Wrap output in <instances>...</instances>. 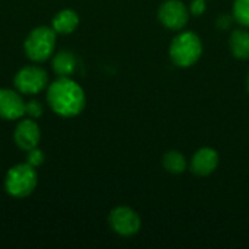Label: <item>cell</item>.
Wrapping results in <instances>:
<instances>
[{
	"instance_id": "cell-1",
	"label": "cell",
	"mask_w": 249,
	"mask_h": 249,
	"mask_svg": "<svg viewBox=\"0 0 249 249\" xmlns=\"http://www.w3.org/2000/svg\"><path fill=\"white\" fill-rule=\"evenodd\" d=\"M47 102L57 115L71 118L85 109L86 95L82 86L70 76H58L47 88Z\"/></svg>"
},
{
	"instance_id": "cell-2",
	"label": "cell",
	"mask_w": 249,
	"mask_h": 249,
	"mask_svg": "<svg viewBox=\"0 0 249 249\" xmlns=\"http://www.w3.org/2000/svg\"><path fill=\"white\" fill-rule=\"evenodd\" d=\"M203 55L201 38L193 31H179L169 45L171 61L181 69L194 66Z\"/></svg>"
},
{
	"instance_id": "cell-3",
	"label": "cell",
	"mask_w": 249,
	"mask_h": 249,
	"mask_svg": "<svg viewBox=\"0 0 249 249\" xmlns=\"http://www.w3.org/2000/svg\"><path fill=\"white\" fill-rule=\"evenodd\" d=\"M36 168L26 162L12 166L4 177V191L15 198H25L31 196L36 188Z\"/></svg>"
},
{
	"instance_id": "cell-4",
	"label": "cell",
	"mask_w": 249,
	"mask_h": 249,
	"mask_svg": "<svg viewBox=\"0 0 249 249\" xmlns=\"http://www.w3.org/2000/svg\"><path fill=\"white\" fill-rule=\"evenodd\" d=\"M57 44V32L50 26H38L29 32L23 42L26 57L34 63H42L48 60Z\"/></svg>"
},
{
	"instance_id": "cell-5",
	"label": "cell",
	"mask_w": 249,
	"mask_h": 249,
	"mask_svg": "<svg viewBox=\"0 0 249 249\" xmlns=\"http://www.w3.org/2000/svg\"><path fill=\"white\" fill-rule=\"evenodd\" d=\"M13 83L23 95H36L48 88V74L39 66H25L15 74Z\"/></svg>"
},
{
	"instance_id": "cell-6",
	"label": "cell",
	"mask_w": 249,
	"mask_h": 249,
	"mask_svg": "<svg viewBox=\"0 0 249 249\" xmlns=\"http://www.w3.org/2000/svg\"><path fill=\"white\" fill-rule=\"evenodd\" d=\"M109 228L120 236L130 238L139 233L142 228V219L136 210L128 206H118L109 212Z\"/></svg>"
},
{
	"instance_id": "cell-7",
	"label": "cell",
	"mask_w": 249,
	"mask_h": 249,
	"mask_svg": "<svg viewBox=\"0 0 249 249\" xmlns=\"http://www.w3.org/2000/svg\"><path fill=\"white\" fill-rule=\"evenodd\" d=\"M190 9L181 0H165L158 9L159 22L169 31H182L190 20Z\"/></svg>"
},
{
	"instance_id": "cell-8",
	"label": "cell",
	"mask_w": 249,
	"mask_h": 249,
	"mask_svg": "<svg viewBox=\"0 0 249 249\" xmlns=\"http://www.w3.org/2000/svg\"><path fill=\"white\" fill-rule=\"evenodd\" d=\"M219 160L220 158L217 150H214L213 147H201L193 155L188 168L196 177L204 178L210 177L217 169Z\"/></svg>"
},
{
	"instance_id": "cell-9",
	"label": "cell",
	"mask_w": 249,
	"mask_h": 249,
	"mask_svg": "<svg viewBox=\"0 0 249 249\" xmlns=\"http://www.w3.org/2000/svg\"><path fill=\"white\" fill-rule=\"evenodd\" d=\"M15 143L19 149L28 152L34 147H38L41 140V130L39 125L34 118H25L18 123L15 133H13Z\"/></svg>"
},
{
	"instance_id": "cell-10",
	"label": "cell",
	"mask_w": 249,
	"mask_h": 249,
	"mask_svg": "<svg viewBox=\"0 0 249 249\" xmlns=\"http://www.w3.org/2000/svg\"><path fill=\"white\" fill-rule=\"evenodd\" d=\"M25 115V101L20 92L12 89H0V118L3 120H20Z\"/></svg>"
},
{
	"instance_id": "cell-11",
	"label": "cell",
	"mask_w": 249,
	"mask_h": 249,
	"mask_svg": "<svg viewBox=\"0 0 249 249\" xmlns=\"http://www.w3.org/2000/svg\"><path fill=\"white\" fill-rule=\"evenodd\" d=\"M79 22H80V18H79L77 12H74L73 9H63L58 13H55V16L53 18L51 28L57 34L67 35L77 29Z\"/></svg>"
},
{
	"instance_id": "cell-12",
	"label": "cell",
	"mask_w": 249,
	"mask_h": 249,
	"mask_svg": "<svg viewBox=\"0 0 249 249\" xmlns=\"http://www.w3.org/2000/svg\"><path fill=\"white\" fill-rule=\"evenodd\" d=\"M229 50L231 54L236 60H248L249 58V31L242 28H236L231 32L229 36Z\"/></svg>"
},
{
	"instance_id": "cell-13",
	"label": "cell",
	"mask_w": 249,
	"mask_h": 249,
	"mask_svg": "<svg viewBox=\"0 0 249 249\" xmlns=\"http://www.w3.org/2000/svg\"><path fill=\"white\" fill-rule=\"evenodd\" d=\"M53 70L58 76H71L77 69V58L70 51H60L53 58Z\"/></svg>"
},
{
	"instance_id": "cell-14",
	"label": "cell",
	"mask_w": 249,
	"mask_h": 249,
	"mask_svg": "<svg viewBox=\"0 0 249 249\" xmlns=\"http://www.w3.org/2000/svg\"><path fill=\"white\" fill-rule=\"evenodd\" d=\"M162 166L166 172L172 175H181L188 169V162L184 153L179 150H168L162 156Z\"/></svg>"
},
{
	"instance_id": "cell-15",
	"label": "cell",
	"mask_w": 249,
	"mask_h": 249,
	"mask_svg": "<svg viewBox=\"0 0 249 249\" xmlns=\"http://www.w3.org/2000/svg\"><path fill=\"white\" fill-rule=\"evenodd\" d=\"M232 15L235 22L244 28H249V0H235L232 6Z\"/></svg>"
},
{
	"instance_id": "cell-16",
	"label": "cell",
	"mask_w": 249,
	"mask_h": 249,
	"mask_svg": "<svg viewBox=\"0 0 249 249\" xmlns=\"http://www.w3.org/2000/svg\"><path fill=\"white\" fill-rule=\"evenodd\" d=\"M26 153H28L26 155V163H29L34 168H38L45 162V156H44L42 150H39L38 147H34V149L28 150Z\"/></svg>"
},
{
	"instance_id": "cell-17",
	"label": "cell",
	"mask_w": 249,
	"mask_h": 249,
	"mask_svg": "<svg viewBox=\"0 0 249 249\" xmlns=\"http://www.w3.org/2000/svg\"><path fill=\"white\" fill-rule=\"evenodd\" d=\"M42 112H44L42 105L36 99H31V101L25 102V114L29 115L31 118L36 120L42 115Z\"/></svg>"
},
{
	"instance_id": "cell-18",
	"label": "cell",
	"mask_w": 249,
	"mask_h": 249,
	"mask_svg": "<svg viewBox=\"0 0 249 249\" xmlns=\"http://www.w3.org/2000/svg\"><path fill=\"white\" fill-rule=\"evenodd\" d=\"M233 22H235L233 15H231V13H220L217 16V19H216V26H217L219 31H229L232 28Z\"/></svg>"
},
{
	"instance_id": "cell-19",
	"label": "cell",
	"mask_w": 249,
	"mask_h": 249,
	"mask_svg": "<svg viewBox=\"0 0 249 249\" xmlns=\"http://www.w3.org/2000/svg\"><path fill=\"white\" fill-rule=\"evenodd\" d=\"M206 1L207 0H193L190 3V6H188L190 13L193 16H201V15H204L206 10H207V3Z\"/></svg>"
},
{
	"instance_id": "cell-20",
	"label": "cell",
	"mask_w": 249,
	"mask_h": 249,
	"mask_svg": "<svg viewBox=\"0 0 249 249\" xmlns=\"http://www.w3.org/2000/svg\"><path fill=\"white\" fill-rule=\"evenodd\" d=\"M247 90H248V93H249V71H248V76H247Z\"/></svg>"
}]
</instances>
